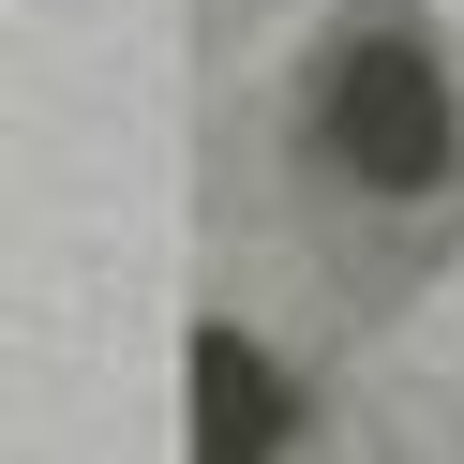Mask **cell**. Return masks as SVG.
I'll return each mask as SVG.
<instances>
[{"label": "cell", "instance_id": "cell-1", "mask_svg": "<svg viewBox=\"0 0 464 464\" xmlns=\"http://www.w3.org/2000/svg\"><path fill=\"white\" fill-rule=\"evenodd\" d=\"M300 150H314V180L374 195V210H434L464 180V91H450V45L420 31V0H360L314 45Z\"/></svg>", "mask_w": 464, "mask_h": 464}, {"label": "cell", "instance_id": "cell-2", "mask_svg": "<svg viewBox=\"0 0 464 464\" xmlns=\"http://www.w3.org/2000/svg\"><path fill=\"white\" fill-rule=\"evenodd\" d=\"M285 434H300L285 360L240 330H195V464H285Z\"/></svg>", "mask_w": 464, "mask_h": 464}]
</instances>
